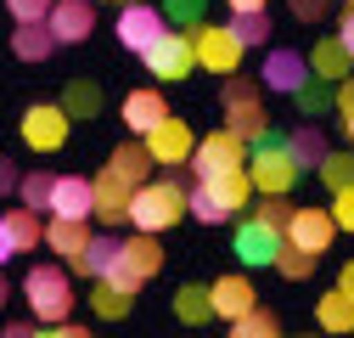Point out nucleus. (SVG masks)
Masks as SVG:
<instances>
[{
  "label": "nucleus",
  "instance_id": "1",
  "mask_svg": "<svg viewBox=\"0 0 354 338\" xmlns=\"http://www.w3.org/2000/svg\"><path fill=\"white\" fill-rule=\"evenodd\" d=\"M192 192L174 181V175H163V181H141L136 186V203H129V226L136 231H169L180 215H192Z\"/></svg>",
  "mask_w": 354,
  "mask_h": 338
},
{
  "label": "nucleus",
  "instance_id": "2",
  "mask_svg": "<svg viewBox=\"0 0 354 338\" xmlns=\"http://www.w3.org/2000/svg\"><path fill=\"white\" fill-rule=\"evenodd\" d=\"M23 299H28V310H34L39 327H57V321L73 316V276L62 265H34L23 276Z\"/></svg>",
  "mask_w": 354,
  "mask_h": 338
},
{
  "label": "nucleus",
  "instance_id": "3",
  "mask_svg": "<svg viewBox=\"0 0 354 338\" xmlns=\"http://www.w3.org/2000/svg\"><path fill=\"white\" fill-rule=\"evenodd\" d=\"M219 113H225V124L242 136V141H264L270 136V113H264V84L231 73L225 79V96H219Z\"/></svg>",
  "mask_w": 354,
  "mask_h": 338
},
{
  "label": "nucleus",
  "instance_id": "4",
  "mask_svg": "<svg viewBox=\"0 0 354 338\" xmlns=\"http://www.w3.org/2000/svg\"><path fill=\"white\" fill-rule=\"evenodd\" d=\"M248 175H253V186H259V197H264V192H292V181L304 175V169H298L287 136H281V141L264 136V141H253V152H248Z\"/></svg>",
  "mask_w": 354,
  "mask_h": 338
},
{
  "label": "nucleus",
  "instance_id": "5",
  "mask_svg": "<svg viewBox=\"0 0 354 338\" xmlns=\"http://www.w3.org/2000/svg\"><path fill=\"white\" fill-rule=\"evenodd\" d=\"M192 46H197V68H208V73H219V79L242 73L248 46H242V34H236L231 23H197V28H192Z\"/></svg>",
  "mask_w": 354,
  "mask_h": 338
},
{
  "label": "nucleus",
  "instance_id": "6",
  "mask_svg": "<svg viewBox=\"0 0 354 338\" xmlns=\"http://www.w3.org/2000/svg\"><path fill=\"white\" fill-rule=\"evenodd\" d=\"M248 152H253V141H242L231 124H225V130H214V136H197L192 175L197 181H214V175H225V169H248Z\"/></svg>",
  "mask_w": 354,
  "mask_h": 338
},
{
  "label": "nucleus",
  "instance_id": "7",
  "mask_svg": "<svg viewBox=\"0 0 354 338\" xmlns=\"http://www.w3.org/2000/svg\"><path fill=\"white\" fill-rule=\"evenodd\" d=\"M68 124H73V113L62 102H34L23 113V124H17V136H23L28 152H62L68 147Z\"/></svg>",
  "mask_w": 354,
  "mask_h": 338
},
{
  "label": "nucleus",
  "instance_id": "8",
  "mask_svg": "<svg viewBox=\"0 0 354 338\" xmlns=\"http://www.w3.org/2000/svg\"><path fill=\"white\" fill-rule=\"evenodd\" d=\"M158 271H163L158 231H136V226H129V237H124V248H118V265H113L107 276H118V282H129V287H141V282H152Z\"/></svg>",
  "mask_w": 354,
  "mask_h": 338
},
{
  "label": "nucleus",
  "instance_id": "9",
  "mask_svg": "<svg viewBox=\"0 0 354 338\" xmlns=\"http://www.w3.org/2000/svg\"><path fill=\"white\" fill-rule=\"evenodd\" d=\"M141 62H147V73H152L158 84H180V79L197 68V46H192V34H186V28H169Z\"/></svg>",
  "mask_w": 354,
  "mask_h": 338
},
{
  "label": "nucleus",
  "instance_id": "10",
  "mask_svg": "<svg viewBox=\"0 0 354 338\" xmlns=\"http://www.w3.org/2000/svg\"><path fill=\"white\" fill-rule=\"evenodd\" d=\"M163 34H169V17H163L158 6H147V0H136V6H124V12H118V46H124V51L147 57Z\"/></svg>",
  "mask_w": 354,
  "mask_h": 338
},
{
  "label": "nucleus",
  "instance_id": "11",
  "mask_svg": "<svg viewBox=\"0 0 354 338\" xmlns=\"http://www.w3.org/2000/svg\"><path fill=\"white\" fill-rule=\"evenodd\" d=\"M337 237V220H332V208H315V203H298L292 208V220H287V242L309 248V254H326Z\"/></svg>",
  "mask_w": 354,
  "mask_h": 338
},
{
  "label": "nucleus",
  "instance_id": "12",
  "mask_svg": "<svg viewBox=\"0 0 354 338\" xmlns=\"http://www.w3.org/2000/svg\"><path fill=\"white\" fill-rule=\"evenodd\" d=\"M147 147H152V158L163 163V169H180V163H192V152H197V136H192V124L186 118H163L158 130L147 136Z\"/></svg>",
  "mask_w": 354,
  "mask_h": 338
},
{
  "label": "nucleus",
  "instance_id": "13",
  "mask_svg": "<svg viewBox=\"0 0 354 338\" xmlns=\"http://www.w3.org/2000/svg\"><path fill=\"white\" fill-rule=\"evenodd\" d=\"M281 242H287V231H276V226H264V220L248 215V220L236 226V242H231V248H236L242 265H276V248H281Z\"/></svg>",
  "mask_w": 354,
  "mask_h": 338
},
{
  "label": "nucleus",
  "instance_id": "14",
  "mask_svg": "<svg viewBox=\"0 0 354 338\" xmlns=\"http://www.w3.org/2000/svg\"><path fill=\"white\" fill-rule=\"evenodd\" d=\"M51 34L62 39V46H84L91 39V28H96V6L91 0H51Z\"/></svg>",
  "mask_w": 354,
  "mask_h": 338
},
{
  "label": "nucleus",
  "instance_id": "15",
  "mask_svg": "<svg viewBox=\"0 0 354 338\" xmlns=\"http://www.w3.org/2000/svg\"><path fill=\"white\" fill-rule=\"evenodd\" d=\"M51 215L96 220V175H57V192H51Z\"/></svg>",
  "mask_w": 354,
  "mask_h": 338
},
{
  "label": "nucleus",
  "instance_id": "16",
  "mask_svg": "<svg viewBox=\"0 0 354 338\" xmlns=\"http://www.w3.org/2000/svg\"><path fill=\"white\" fill-rule=\"evenodd\" d=\"M118 118H124L129 136H152L158 124L169 118V102H163V91H152V84H147V91H129V96H124Z\"/></svg>",
  "mask_w": 354,
  "mask_h": 338
},
{
  "label": "nucleus",
  "instance_id": "17",
  "mask_svg": "<svg viewBox=\"0 0 354 338\" xmlns=\"http://www.w3.org/2000/svg\"><path fill=\"white\" fill-rule=\"evenodd\" d=\"M309 79V57H298V51H287V46H276V51H264V68H259V84L264 91H298V84Z\"/></svg>",
  "mask_w": 354,
  "mask_h": 338
},
{
  "label": "nucleus",
  "instance_id": "18",
  "mask_svg": "<svg viewBox=\"0 0 354 338\" xmlns=\"http://www.w3.org/2000/svg\"><path fill=\"white\" fill-rule=\"evenodd\" d=\"M129 203H136V186L124 175H113V169H102L96 175V220L102 226H129Z\"/></svg>",
  "mask_w": 354,
  "mask_h": 338
},
{
  "label": "nucleus",
  "instance_id": "19",
  "mask_svg": "<svg viewBox=\"0 0 354 338\" xmlns=\"http://www.w3.org/2000/svg\"><path fill=\"white\" fill-rule=\"evenodd\" d=\"M136 293L141 287H129V282H118V276H91V310L102 316V321H124L129 310H136Z\"/></svg>",
  "mask_w": 354,
  "mask_h": 338
},
{
  "label": "nucleus",
  "instance_id": "20",
  "mask_svg": "<svg viewBox=\"0 0 354 338\" xmlns=\"http://www.w3.org/2000/svg\"><path fill=\"white\" fill-rule=\"evenodd\" d=\"M152 147H147V136H124L113 152H107V169L113 175H124L129 186H141V181H152Z\"/></svg>",
  "mask_w": 354,
  "mask_h": 338
},
{
  "label": "nucleus",
  "instance_id": "21",
  "mask_svg": "<svg viewBox=\"0 0 354 338\" xmlns=\"http://www.w3.org/2000/svg\"><path fill=\"white\" fill-rule=\"evenodd\" d=\"M91 237H96V231H91V220H73V215H46V248H51V254H62L68 265L84 254V242H91Z\"/></svg>",
  "mask_w": 354,
  "mask_h": 338
},
{
  "label": "nucleus",
  "instance_id": "22",
  "mask_svg": "<svg viewBox=\"0 0 354 338\" xmlns=\"http://www.w3.org/2000/svg\"><path fill=\"white\" fill-rule=\"evenodd\" d=\"M309 73L337 84V79H348V73H354V51L343 46L337 34H326V39H315V46H309Z\"/></svg>",
  "mask_w": 354,
  "mask_h": 338
},
{
  "label": "nucleus",
  "instance_id": "23",
  "mask_svg": "<svg viewBox=\"0 0 354 338\" xmlns=\"http://www.w3.org/2000/svg\"><path fill=\"white\" fill-rule=\"evenodd\" d=\"M208 293H214V316H225V321H236L242 310H253V305H259V293H253V282H248V276H219Z\"/></svg>",
  "mask_w": 354,
  "mask_h": 338
},
{
  "label": "nucleus",
  "instance_id": "24",
  "mask_svg": "<svg viewBox=\"0 0 354 338\" xmlns=\"http://www.w3.org/2000/svg\"><path fill=\"white\" fill-rule=\"evenodd\" d=\"M57 46H62V39L51 34V23H17V28H12V51H17L23 62H46Z\"/></svg>",
  "mask_w": 354,
  "mask_h": 338
},
{
  "label": "nucleus",
  "instance_id": "25",
  "mask_svg": "<svg viewBox=\"0 0 354 338\" xmlns=\"http://www.w3.org/2000/svg\"><path fill=\"white\" fill-rule=\"evenodd\" d=\"M203 186H208V192H214L219 203H225L231 215H242V208L253 203V192H259V186H253V175H248V169H225V175H214V181H203Z\"/></svg>",
  "mask_w": 354,
  "mask_h": 338
},
{
  "label": "nucleus",
  "instance_id": "26",
  "mask_svg": "<svg viewBox=\"0 0 354 338\" xmlns=\"http://www.w3.org/2000/svg\"><path fill=\"white\" fill-rule=\"evenodd\" d=\"M315 321H321L326 332H354V293H348V287L321 293V299H315Z\"/></svg>",
  "mask_w": 354,
  "mask_h": 338
},
{
  "label": "nucleus",
  "instance_id": "27",
  "mask_svg": "<svg viewBox=\"0 0 354 338\" xmlns=\"http://www.w3.org/2000/svg\"><path fill=\"white\" fill-rule=\"evenodd\" d=\"M6 226H12L17 254H34L39 242H46V220H39V208H28V203H12L6 208Z\"/></svg>",
  "mask_w": 354,
  "mask_h": 338
},
{
  "label": "nucleus",
  "instance_id": "28",
  "mask_svg": "<svg viewBox=\"0 0 354 338\" xmlns=\"http://www.w3.org/2000/svg\"><path fill=\"white\" fill-rule=\"evenodd\" d=\"M287 147H292V158H298V169H321V158L332 152V147H326V136H321V124H315V118H304V124H298V130L287 136Z\"/></svg>",
  "mask_w": 354,
  "mask_h": 338
},
{
  "label": "nucleus",
  "instance_id": "29",
  "mask_svg": "<svg viewBox=\"0 0 354 338\" xmlns=\"http://www.w3.org/2000/svg\"><path fill=\"white\" fill-rule=\"evenodd\" d=\"M118 248H124V237H91L84 254L73 260V271H79V276H107V271L118 265Z\"/></svg>",
  "mask_w": 354,
  "mask_h": 338
},
{
  "label": "nucleus",
  "instance_id": "30",
  "mask_svg": "<svg viewBox=\"0 0 354 338\" xmlns=\"http://www.w3.org/2000/svg\"><path fill=\"white\" fill-rule=\"evenodd\" d=\"M174 321H186V327L214 321V293L208 287H174Z\"/></svg>",
  "mask_w": 354,
  "mask_h": 338
},
{
  "label": "nucleus",
  "instance_id": "31",
  "mask_svg": "<svg viewBox=\"0 0 354 338\" xmlns=\"http://www.w3.org/2000/svg\"><path fill=\"white\" fill-rule=\"evenodd\" d=\"M315 265H321V254H309V248H298V242H281V248H276V271H281L287 282H309Z\"/></svg>",
  "mask_w": 354,
  "mask_h": 338
},
{
  "label": "nucleus",
  "instance_id": "32",
  "mask_svg": "<svg viewBox=\"0 0 354 338\" xmlns=\"http://www.w3.org/2000/svg\"><path fill=\"white\" fill-rule=\"evenodd\" d=\"M298 113H309V118H315V113H326V107H337V84L332 79H315V73H309L304 84H298Z\"/></svg>",
  "mask_w": 354,
  "mask_h": 338
},
{
  "label": "nucleus",
  "instance_id": "33",
  "mask_svg": "<svg viewBox=\"0 0 354 338\" xmlns=\"http://www.w3.org/2000/svg\"><path fill=\"white\" fill-rule=\"evenodd\" d=\"M62 107H68L73 118H96V113H102V84H96V79H73L68 91H62Z\"/></svg>",
  "mask_w": 354,
  "mask_h": 338
},
{
  "label": "nucleus",
  "instance_id": "34",
  "mask_svg": "<svg viewBox=\"0 0 354 338\" xmlns=\"http://www.w3.org/2000/svg\"><path fill=\"white\" fill-rule=\"evenodd\" d=\"M51 192H57V175H46V169H34V175L17 181V197L28 208H39V215H51Z\"/></svg>",
  "mask_w": 354,
  "mask_h": 338
},
{
  "label": "nucleus",
  "instance_id": "35",
  "mask_svg": "<svg viewBox=\"0 0 354 338\" xmlns=\"http://www.w3.org/2000/svg\"><path fill=\"white\" fill-rule=\"evenodd\" d=\"M315 175H321V186H326V192H343V186H354V152H326Z\"/></svg>",
  "mask_w": 354,
  "mask_h": 338
},
{
  "label": "nucleus",
  "instance_id": "36",
  "mask_svg": "<svg viewBox=\"0 0 354 338\" xmlns=\"http://www.w3.org/2000/svg\"><path fill=\"white\" fill-rule=\"evenodd\" d=\"M231 332H236V338H276V332H281V321L264 310V305H253V310H242V316L231 321Z\"/></svg>",
  "mask_w": 354,
  "mask_h": 338
},
{
  "label": "nucleus",
  "instance_id": "37",
  "mask_svg": "<svg viewBox=\"0 0 354 338\" xmlns=\"http://www.w3.org/2000/svg\"><path fill=\"white\" fill-rule=\"evenodd\" d=\"M186 208H192V220H203V226H219V220H231V208L219 203V197H214L203 181L192 186V203H186Z\"/></svg>",
  "mask_w": 354,
  "mask_h": 338
},
{
  "label": "nucleus",
  "instance_id": "38",
  "mask_svg": "<svg viewBox=\"0 0 354 338\" xmlns=\"http://www.w3.org/2000/svg\"><path fill=\"white\" fill-rule=\"evenodd\" d=\"M292 208H298V203H287V192H264V203H253V220H264V226H276V231H287V220H292Z\"/></svg>",
  "mask_w": 354,
  "mask_h": 338
},
{
  "label": "nucleus",
  "instance_id": "39",
  "mask_svg": "<svg viewBox=\"0 0 354 338\" xmlns=\"http://www.w3.org/2000/svg\"><path fill=\"white\" fill-rule=\"evenodd\" d=\"M163 17H169L174 28H186V34H192V28L208 17V0H163Z\"/></svg>",
  "mask_w": 354,
  "mask_h": 338
},
{
  "label": "nucleus",
  "instance_id": "40",
  "mask_svg": "<svg viewBox=\"0 0 354 338\" xmlns=\"http://www.w3.org/2000/svg\"><path fill=\"white\" fill-rule=\"evenodd\" d=\"M231 28L242 34V46H248V51L270 39V17H264V12H236V17H231Z\"/></svg>",
  "mask_w": 354,
  "mask_h": 338
},
{
  "label": "nucleus",
  "instance_id": "41",
  "mask_svg": "<svg viewBox=\"0 0 354 338\" xmlns=\"http://www.w3.org/2000/svg\"><path fill=\"white\" fill-rule=\"evenodd\" d=\"M6 12H12L17 23H46V17H51V0H6Z\"/></svg>",
  "mask_w": 354,
  "mask_h": 338
},
{
  "label": "nucleus",
  "instance_id": "42",
  "mask_svg": "<svg viewBox=\"0 0 354 338\" xmlns=\"http://www.w3.org/2000/svg\"><path fill=\"white\" fill-rule=\"evenodd\" d=\"M332 220H337V231H354V186L332 192Z\"/></svg>",
  "mask_w": 354,
  "mask_h": 338
},
{
  "label": "nucleus",
  "instance_id": "43",
  "mask_svg": "<svg viewBox=\"0 0 354 338\" xmlns=\"http://www.w3.org/2000/svg\"><path fill=\"white\" fill-rule=\"evenodd\" d=\"M326 12H332V0H292L298 23H326Z\"/></svg>",
  "mask_w": 354,
  "mask_h": 338
},
{
  "label": "nucleus",
  "instance_id": "44",
  "mask_svg": "<svg viewBox=\"0 0 354 338\" xmlns=\"http://www.w3.org/2000/svg\"><path fill=\"white\" fill-rule=\"evenodd\" d=\"M17 181H23V175H17V163L0 152V197H6V192H17Z\"/></svg>",
  "mask_w": 354,
  "mask_h": 338
},
{
  "label": "nucleus",
  "instance_id": "45",
  "mask_svg": "<svg viewBox=\"0 0 354 338\" xmlns=\"http://www.w3.org/2000/svg\"><path fill=\"white\" fill-rule=\"evenodd\" d=\"M12 254H17V242H12V226H6V215H0V265H6Z\"/></svg>",
  "mask_w": 354,
  "mask_h": 338
},
{
  "label": "nucleus",
  "instance_id": "46",
  "mask_svg": "<svg viewBox=\"0 0 354 338\" xmlns=\"http://www.w3.org/2000/svg\"><path fill=\"white\" fill-rule=\"evenodd\" d=\"M337 39H343V46H348V51H354V6H348V12H343V17H337Z\"/></svg>",
  "mask_w": 354,
  "mask_h": 338
},
{
  "label": "nucleus",
  "instance_id": "47",
  "mask_svg": "<svg viewBox=\"0 0 354 338\" xmlns=\"http://www.w3.org/2000/svg\"><path fill=\"white\" fill-rule=\"evenodd\" d=\"M354 107V79H337V113Z\"/></svg>",
  "mask_w": 354,
  "mask_h": 338
},
{
  "label": "nucleus",
  "instance_id": "48",
  "mask_svg": "<svg viewBox=\"0 0 354 338\" xmlns=\"http://www.w3.org/2000/svg\"><path fill=\"white\" fill-rule=\"evenodd\" d=\"M225 6H231V17H236V12H270V0H225Z\"/></svg>",
  "mask_w": 354,
  "mask_h": 338
},
{
  "label": "nucleus",
  "instance_id": "49",
  "mask_svg": "<svg viewBox=\"0 0 354 338\" xmlns=\"http://www.w3.org/2000/svg\"><path fill=\"white\" fill-rule=\"evenodd\" d=\"M39 321H6V338H34Z\"/></svg>",
  "mask_w": 354,
  "mask_h": 338
},
{
  "label": "nucleus",
  "instance_id": "50",
  "mask_svg": "<svg viewBox=\"0 0 354 338\" xmlns=\"http://www.w3.org/2000/svg\"><path fill=\"white\" fill-rule=\"evenodd\" d=\"M337 287H348V293H354V260H348V265L337 271Z\"/></svg>",
  "mask_w": 354,
  "mask_h": 338
},
{
  "label": "nucleus",
  "instance_id": "51",
  "mask_svg": "<svg viewBox=\"0 0 354 338\" xmlns=\"http://www.w3.org/2000/svg\"><path fill=\"white\" fill-rule=\"evenodd\" d=\"M343 130H348V141H354V107H348V113H343Z\"/></svg>",
  "mask_w": 354,
  "mask_h": 338
},
{
  "label": "nucleus",
  "instance_id": "52",
  "mask_svg": "<svg viewBox=\"0 0 354 338\" xmlns=\"http://www.w3.org/2000/svg\"><path fill=\"white\" fill-rule=\"evenodd\" d=\"M6 299H12V282H6V276H0V305H6Z\"/></svg>",
  "mask_w": 354,
  "mask_h": 338
},
{
  "label": "nucleus",
  "instance_id": "53",
  "mask_svg": "<svg viewBox=\"0 0 354 338\" xmlns=\"http://www.w3.org/2000/svg\"><path fill=\"white\" fill-rule=\"evenodd\" d=\"M348 6H354V0H348Z\"/></svg>",
  "mask_w": 354,
  "mask_h": 338
}]
</instances>
